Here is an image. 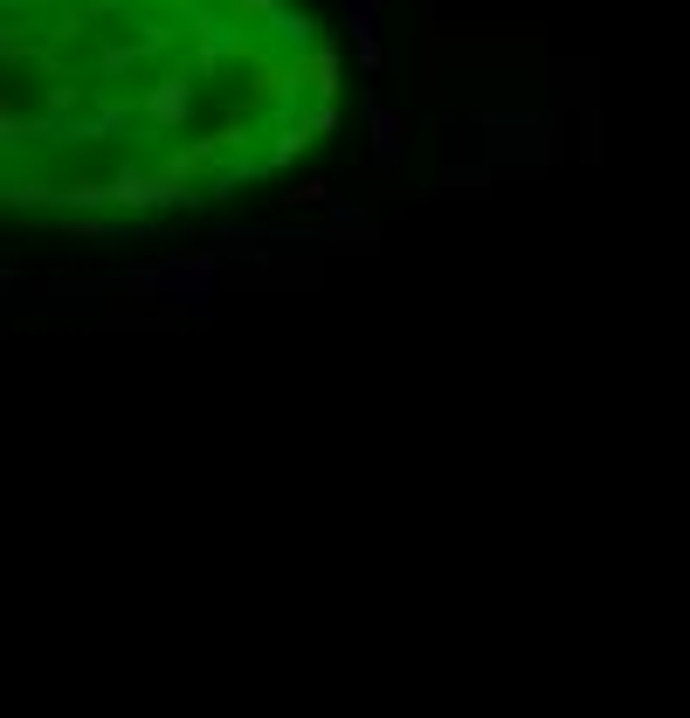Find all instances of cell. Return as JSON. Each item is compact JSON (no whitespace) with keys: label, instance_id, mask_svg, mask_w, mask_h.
I'll list each match as a JSON object with an SVG mask.
<instances>
[{"label":"cell","instance_id":"obj_1","mask_svg":"<svg viewBox=\"0 0 690 718\" xmlns=\"http://www.w3.org/2000/svg\"><path fill=\"white\" fill-rule=\"evenodd\" d=\"M339 0H0V208H208L346 118Z\"/></svg>","mask_w":690,"mask_h":718}]
</instances>
